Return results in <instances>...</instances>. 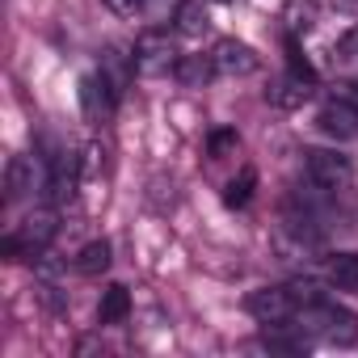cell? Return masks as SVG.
Segmentation results:
<instances>
[{
  "label": "cell",
  "instance_id": "1",
  "mask_svg": "<svg viewBox=\"0 0 358 358\" xmlns=\"http://www.w3.org/2000/svg\"><path fill=\"white\" fill-rule=\"evenodd\" d=\"M295 324H299L308 337H320V341H329V345H354V341H358V316L345 312V308H337L333 299H320V303L299 308Z\"/></svg>",
  "mask_w": 358,
  "mask_h": 358
},
{
  "label": "cell",
  "instance_id": "2",
  "mask_svg": "<svg viewBox=\"0 0 358 358\" xmlns=\"http://www.w3.org/2000/svg\"><path fill=\"white\" fill-rule=\"evenodd\" d=\"M55 232H59L55 207H38V211H30V215L17 224V232H9L5 241H0V257H9V262L34 257V253H43V249L55 241Z\"/></svg>",
  "mask_w": 358,
  "mask_h": 358
},
{
  "label": "cell",
  "instance_id": "3",
  "mask_svg": "<svg viewBox=\"0 0 358 358\" xmlns=\"http://www.w3.org/2000/svg\"><path fill=\"white\" fill-rule=\"evenodd\" d=\"M303 173H308V182L316 190H324V194L350 190V182H354V164L337 148H308L303 152Z\"/></svg>",
  "mask_w": 358,
  "mask_h": 358
},
{
  "label": "cell",
  "instance_id": "4",
  "mask_svg": "<svg viewBox=\"0 0 358 358\" xmlns=\"http://www.w3.org/2000/svg\"><path fill=\"white\" fill-rule=\"evenodd\" d=\"M177 64H182V55H177V43L169 30L139 34L135 51H131V68L139 76H169V72H177Z\"/></svg>",
  "mask_w": 358,
  "mask_h": 358
},
{
  "label": "cell",
  "instance_id": "5",
  "mask_svg": "<svg viewBox=\"0 0 358 358\" xmlns=\"http://www.w3.org/2000/svg\"><path fill=\"white\" fill-rule=\"evenodd\" d=\"M245 312L262 324H291L299 316V299L291 287H257V291H249Z\"/></svg>",
  "mask_w": 358,
  "mask_h": 358
},
{
  "label": "cell",
  "instance_id": "6",
  "mask_svg": "<svg viewBox=\"0 0 358 358\" xmlns=\"http://www.w3.org/2000/svg\"><path fill=\"white\" fill-rule=\"evenodd\" d=\"M80 110H85V118L89 122H110V114H114V106H118V89L110 85V76L97 68V72H89V76H80Z\"/></svg>",
  "mask_w": 358,
  "mask_h": 358
},
{
  "label": "cell",
  "instance_id": "7",
  "mask_svg": "<svg viewBox=\"0 0 358 358\" xmlns=\"http://www.w3.org/2000/svg\"><path fill=\"white\" fill-rule=\"evenodd\" d=\"M76 186H80V156L68 152V148L47 156V186H43V194L51 203H68L76 194Z\"/></svg>",
  "mask_w": 358,
  "mask_h": 358
},
{
  "label": "cell",
  "instance_id": "8",
  "mask_svg": "<svg viewBox=\"0 0 358 358\" xmlns=\"http://www.w3.org/2000/svg\"><path fill=\"white\" fill-rule=\"evenodd\" d=\"M43 186H47V160H34V156H13L9 160V169H5V190H9L5 199L9 203L34 194Z\"/></svg>",
  "mask_w": 358,
  "mask_h": 358
},
{
  "label": "cell",
  "instance_id": "9",
  "mask_svg": "<svg viewBox=\"0 0 358 358\" xmlns=\"http://www.w3.org/2000/svg\"><path fill=\"white\" fill-rule=\"evenodd\" d=\"M316 127L333 139H358V101L354 97H329L316 110Z\"/></svg>",
  "mask_w": 358,
  "mask_h": 358
},
{
  "label": "cell",
  "instance_id": "10",
  "mask_svg": "<svg viewBox=\"0 0 358 358\" xmlns=\"http://www.w3.org/2000/svg\"><path fill=\"white\" fill-rule=\"evenodd\" d=\"M211 59H215V72L220 76H253L257 64H262L257 51L245 47V43H236V38H220L215 51H211Z\"/></svg>",
  "mask_w": 358,
  "mask_h": 358
},
{
  "label": "cell",
  "instance_id": "11",
  "mask_svg": "<svg viewBox=\"0 0 358 358\" xmlns=\"http://www.w3.org/2000/svg\"><path fill=\"white\" fill-rule=\"evenodd\" d=\"M127 312H131L127 287H122V282H110V287L101 291V303H97V324H122Z\"/></svg>",
  "mask_w": 358,
  "mask_h": 358
},
{
  "label": "cell",
  "instance_id": "12",
  "mask_svg": "<svg viewBox=\"0 0 358 358\" xmlns=\"http://www.w3.org/2000/svg\"><path fill=\"white\" fill-rule=\"evenodd\" d=\"M308 97H312V80H303V76H295V72L282 76V80L270 89V101L282 106V110H295V106H303Z\"/></svg>",
  "mask_w": 358,
  "mask_h": 358
},
{
  "label": "cell",
  "instance_id": "13",
  "mask_svg": "<svg viewBox=\"0 0 358 358\" xmlns=\"http://www.w3.org/2000/svg\"><path fill=\"white\" fill-rule=\"evenodd\" d=\"M329 282L345 295H358V253H333L329 257Z\"/></svg>",
  "mask_w": 358,
  "mask_h": 358
},
{
  "label": "cell",
  "instance_id": "14",
  "mask_svg": "<svg viewBox=\"0 0 358 358\" xmlns=\"http://www.w3.org/2000/svg\"><path fill=\"white\" fill-rule=\"evenodd\" d=\"M173 76L182 80L186 89H203V85L215 76V59H211V55H182V64H177Z\"/></svg>",
  "mask_w": 358,
  "mask_h": 358
},
{
  "label": "cell",
  "instance_id": "15",
  "mask_svg": "<svg viewBox=\"0 0 358 358\" xmlns=\"http://www.w3.org/2000/svg\"><path fill=\"white\" fill-rule=\"evenodd\" d=\"M173 22H177V34H186V38H199V34L211 26L203 0H182V5H177V13H173Z\"/></svg>",
  "mask_w": 358,
  "mask_h": 358
},
{
  "label": "cell",
  "instance_id": "16",
  "mask_svg": "<svg viewBox=\"0 0 358 358\" xmlns=\"http://www.w3.org/2000/svg\"><path fill=\"white\" fill-rule=\"evenodd\" d=\"M110 270V241H89L80 253H76V274L85 278H97Z\"/></svg>",
  "mask_w": 358,
  "mask_h": 358
},
{
  "label": "cell",
  "instance_id": "17",
  "mask_svg": "<svg viewBox=\"0 0 358 358\" xmlns=\"http://www.w3.org/2000/svg\"><path fill=\"white\" fill-rule=\"evenodd\" d=\"M253 190H257V169H241V177H232L228 182V190H224V203L228 207H249V199H253Z\"/></svg>",
  "mask_w": 358,
  "mask_h": 358
},
{
  "label": "cell",
  "instance_id": "18",
  "mask_svg": "<svg viewBox=\"0 0 358 358\" xmlns=\"http://www.w3.org/2000/svg\"><path fill=\"white\" fill-rule=\"evenodd\" d=\"M282 22H287V30H291V34H303V30H312V22H316L312 0H287Z\"/></svg>",
  "mask_w": 358,
  "mask_h": 358
},
{
  "label": "cell",
  "instance_id": "19",
  "mask_svg": "<svg viewBox=\"0 0 358 358\" xmlns=\"http://www.w3.org/2000/svg\"><path fill=\"white\" fill-rule=\"evenodd\" d=\"M241 148V135L232 131V127H224V131H211V139H207V152L215 156V160H224L228 152H236Z\"/></svg>",
  "mask_w": 358,
  "mask_h": 358
},
{
  "label": "cell",
  "instance_id": "20",
  "mask_svg": "<svg viewBox=\"0 0 358 358\" xmlns=\"http://www.w3.org/2000/svg\"><path fill=\"white\" fill-rule=\"evenodd\" d=\"M337 59H341V64H354V59H358V26H350V30L337 38Z\"/></svg>",
  "mask_w": 358,
  "mask_h": 358
},
{
  "label": "cell",
  "instance_id": "21",
  "mask_svg": "<svg viewBox=\"0 0 358 358\" xmlns=\"http://www.w3.org/2000/svg\"><path fill=\"white\" fill-rule=\"evenodd\" d=\"M143 5L148 0H106V9L118 13V17H135V13H143Z\"/></svg>",
  "mask_w": 358,
  "mask_h": 358
},
{
  "label": "cell",
  "instance_id": "22",
  "mask_svg": "<svg viewBox=\"0 0 358 358\" xmlns=\"http://www.w3.org/2000/svg\"><path fill=\"white\" fill-rule=\"evenodd\" d=\"M215 5H228V0H215Z\"/></svg>",
  "mask_w": 358,
  "mask_h": 358
},
{
  "label": "cell",
  "instance_id": "23",
  "mask_svg": "<svg viewBox=\"0 0 358 358\" xmlns=\"http://www.w3.org/2000/svg\"><path fill=\"white\" fill-rule=\"evenodd\" d=\"M354 89H358V85H354Z\"/></svg>",
  "mask_w": 358,
  "mask_h": 358
}]
</instances>
